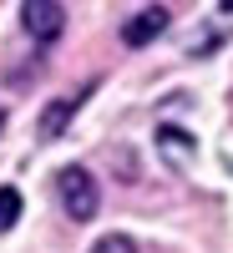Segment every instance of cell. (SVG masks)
<instances>
[{
	"label": "cell",
	"instance_id": "cell-7",
	"mask_svg": "<svg viewBox=\"0 0 233 253\" xmlns=\"http://www.w3.org/2000/svg\"><path fill=\"white\" fill-rule=\"evenodd\" d=\"M92 253H137V238H127V233H101L92 243Z\"/></svg>",
	"mask_w": 233,
	"mask_h": 253
},
{
	"label": "cell",
	"instance_id": "cell-4",
	"mask_svg": "<svg viewBox=\"0 0 233 253\" xmlns=\"http://www.w3.org/2000/svg\"><path fill=\"white\" fill-rule=\"evenodd\" d=\"M96 91V81H87V86H76L71 96H56V101H46V112H41V137H61V132H66V126H71V117H76V107H81V101H87Z\"/></svg>",
	"mask_w": 233,
	"mask_h": 253
},
{
	"label": "cell",
	"instance_id": "cell-5",
	"mask_svg": "<svg viewBox=\"0 0 233 253\" xmlns=\"http://www.w3.org/2000/svg\"><path fill=\"white\" fill-rule=\"evenodd\" d=\"M157 147L173 157H193V137H183L178 126H157Z\"/></svg>",
	"mask_w": 233,
	"mask_h": 253
},
{
	"label": "cell",
	"instance_id": "cell-2",
	"mask_svg": "<svg viewBox=\"0 0 233 253\" xmlns=\"http://www.w3.org/2000/svg\"><path fill=\"white\" fill-rule=\"evenodd\" d=\"M20 26H26L31 41H56L61 26H66V10H61V0H26L20 5Z\"/></svg>",
	"mask_w": 233,
	"mask_h": 253
},
{
	"label": "cell",
	"instance_id": "cell-8",
	"mask_svg": "<svg viewBox=\"0 0 233 253\" xmlns=\"http://www.w3.org/2000/svg\"><path fill=\"white\" fill-rule=\"evenodd\" d=\"M0 132H5V117H0Z\"/></svg>",
	"mask_w": 233,
	"mask_h": 253
},
{
	"label": "cell",
	"instance_id": "cell-3",
	"mask_svg": "<svg viewBox=\"0 0 233 253\" xmlns=\"http://www.w3.org/2000/svg\"><path fill=\"white\" fill-rule=\"evenodd\" d=\"M173 26V15H167V5H142L137 15H127V26H122V41L132 51H142V46H152V41Z\"/></svg>",
	"mask_w": 233,
	"mask_h": 253
},
{
	"label": "cell",
	"instance_id": "cell-6",
	"mask_svg": "<svg viewBox=\"0 0 233 253\" xmlns=\"http://www.w3.org/2000/svg\"><path fill=\"white\" fill-rule=\"evenodd\" d=\"M20 223V193L15 187H0V233H10Z\"/></svg>",
	"mask_w": 233,
	"mask_h": 253
},
{
	"label": "cell",
	"instance_id": "cell-1",
	"mask_svg": "<svg viewBox=\"0 0 233 253\" xmlns=\"http://www.w3.org/2000/svg\"><path fill=\"white\" fill-rule=\"evenodd\" d=\"M56 193H61L66 218H76V223L96 218V208H101V198H96V177L87 172V167H61V172H56Z\"/></svg>",
	"mask_w": 233,
	"mask_h": 253
}]
</instances>
